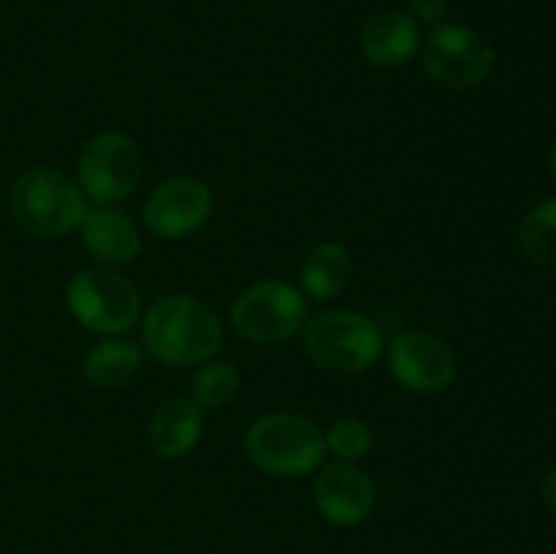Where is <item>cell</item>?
I'll use <instances>...</instances> for the list:
<instances>
[{"instance_id": "1", "label": "cell", "mask_w": 556, "mask_h": 554, "mask_svg": "<svg viewBox=\"0 0 556 554\" xmlns=\"http://www.w3.org/2000/svg\"><path fill=\"white\" fill-rule=\"evenodd\" d=\"M141 340L155 362L193 367L212 362L223 345V324L215 310L190 293H168L150 304L141 324Z\"/></svg>"}, {"instance_id": "2", "label": "cell", "mask_w": 556, "mask_h": 554, "mask_svg": "<svg viewBox=\"0 0 556 554\" xmlns=\"http://www.w3.org/2000/svg\"><path fill=\"white\" fill-rule=\"evenodd\" d=\"M11 212L33 237L58 239L81 226L87 201L74 179L58 168L38 166L20 174L11 188Z\"/></svg>"}, {"instance_id": "3", "label": "cell", "mask_w": 556, "mask_h": 554, "mask_svg": "<svg viewBox=\"0 0 556 554\" xmlns=\"http://www.w3.org/2000/svg\"><path fill=\"white\" fill-rule=\"evenodd\" d=\"M244 454L266 476L299 478L313 473L326 456L320 429L296 413H269L250 424Z\"/></svg>"}, {"instance_id": "4", "label": "cell", "mask_w": 556, "mask_h": 554, "mask_svg": "<svg viewBox=\"0 0 556 554\" xmlns=\"http://www.w3.org/2000/svg\"><path fill=\"white\" fill-rule=\"evenodd\" d=\"M304 348L320 369L356 375L383 353V331L372 318L353 310H324L304 324Z\"/></svg>"}, {"instance_id": "5", "label": "cell", "mask_w": 556, "mask_h": 554, "mask_svg": "<svg viewBox=\"0 0 556 554\" xmlns=\"http://www.w3.org/2000/svg\"><path fill=\"white\" fill-rule=\"evenodd\" d=\"M68 310L96 335H123L141 318V299L134 282L117 269L96 266L71 277Z\"/></svg>"}, {"instance_id": "6", "label": "cell", "mask_w": 556, "mask_h": 554, "mask_svg": "<svg viewBox=\"0 0 556 554\" xmlns=\"http://www.w3.org/2000/svg\"><path fill=\"white\" fill-rule=\"evenodd\" d=\"M307 318V302L286 280H261L239 293L231 307V324L244 340L277 345L296 335Z\"/></svg>"}, {"instance_id": "7", "label": "cell", "mask_w": 556, "mask_h": 554, "mask_svg": "<svg viewBox=\"0 0 556 554\" xmlns=\"http://www.w3.org/2000/svg\"><path fill=\"white\" fill-rule=\"evenodd\" d=\"M79 188L98 204H114L141 182L144 158L139 144L119 130L92 136L79 155Z\"/></svg>"}, {"instance_id": "8", "label": "cell", "mask_w": 556, "mask_h": 554, "mask_svg": "<svg viewBox=\"0 0 556 554\" xmlns=\"http://www.w3.org/2000/svg\"><path fill=\"white\" fill-rule=\"evenodd\" d=\"M424 68L440 87L472 90L483 85L494 71V49L472 27L445 22L429 33L424 47Z\"/></svg>"}, {"instance_id": "9", "label": "cell", "mask_w": 556, "mask_h": 554, "mask_svg": "<svg viewBox=\"0 0 556 554\" xmlns=\"http://www.w3.org/2000/svg\"><path fill=\"white\" fill-rule=\"evenodd\" d=\"M396 383L418 394H438L456 378V353L440 335L410 329L396 335L386 351Z\"/></svg>"}, {"instance_id": "10", "label": "cell", "mask_w": 556, "mask_h": 554, "mask_svg": "<svg viewBox=\"0 0 556 554\" xmlns=\"http://www.w3.org/2000/svg\"><path fill=\"white\" fill-rule=\"evenodd\" d=\"M212 190L199 177H168L144 201L147 228L157 239H182L199 231L212 215Z\"/></svg>"}, {"instance_id": "11", "label": "cell", "mask_w": 556, "mask_h": 554, "mask_svg": "<svg viewBox=\"0 0 556 554\" xmlns=\"http://www.w3.org/2000/svg\"><path fill=\"white\" fill-rule=\"evenodd\" d=\"M315 508L337 527H356L369 519L375 508V483L353 462H331L313 483Z\"/></svg>"}, {"instance_id": "12", "label": "cell", "mask_w": 556, "mask_h": 554, "mask_svg": "<svg viewBox=\"0 0 556 554\" xmlns=\"http://www.w3.org/2000/svg\"><path fill=\"white\" fill-rule=\"evenodd\" d=\"M81 244L101 266H125L139 255L141 231L134 217L112 204H98L87 210L81 221Z\"/></svg>"}, {"instance_id": "13", "label": "cell", "mask_w": 556, "mask_h": 554, "mask_svg": "<svg viewBox=\"0 0 556 554\" xmlns=\"http://www.w3.org/2000/svg\"><path fill=\"white\" fill-rule=\"evenodd\" d=\"M418 41L421 36H418L416 20L402 11H380V14L369 16L358 36L362 54L378 68L405 65L416 54Z\"/></svg>"}, {"instance_id": "14", "label": "cell", "mask_w": 556, "mask_h": 554, "mask_svg": "<svg viewBox=\"0 0 556 554\" xmlns=\"http://www.w3.org/2000/svg\"><path fill=\"white\" fill-rule=\"evenodd\" d=\"M204 413L190 396L161 402L150 418V445L161 459H182L199 445Z\"/></svg>"}, {"instance_id": "15", "label": "cell", "mask_w": 556, "mask_h": 554, "mask_svg": "<svg viewBox=\"0 0 556 554\" xmlns=\"http://www.w3.org/2000/svg\"><path fill=\"white\" fill-rule=\"evenodd\" d=\"M353 277V259L348 253L345 244L337 242H324L315 244L302 261V269H299V282H302V291L309 299H318V302H329L337 293H342L348 288Z\"/></svg>"}, {"instance_id": "16", "label": "cell", "mask_w": 556, "mask_h": 554, "mask_svg": "<svg viewBox=\"0 0 556 554\" xmlns=\"http://www.w3.org/2000/svg\"><path fill=\"white\" fill-rule=\"evenodd\" d=\"M141 367V348L123 337L98 342L85 358V380L92 389H123Z\"/></svg>"}, {"instance_id": "17", "label": "cell", "mask_w": 556, "mask_h": 554, "mask_svg": "<svg viewBox=\"0 0 556 554\" xmlns=\"http://www.w3.org/2000/svg\"><path fill=\"white\" fill-rule=\"evenodd\" d=\"M519 244L530 261L556 266V199L541 201L521 221Z\"/></svg>"}, {"instance_id": "18", "label": "cell", "mask_w": 556, "mask_h": 554, "mask_svg": "<svg viewBox=\"0 0 556 554\" xmlns=\"http://www.w3.org/2000/svg\"><path fill=\"white\" fill-rule=\"evenodd\" d=\"M242 375L231 362H204V367L193 378V396L190 400L201 411H220L239 394Z\"/></svg>"}, {"instance_id": "19", "label": "cell", "mask_w": 556, "mask_h": 554, "mask_svg": "<svg viewBox=\"0 0 556 554\" xmlns=\"http://www.w3.org/2000/svg\"><path fill=\"white\" fill-rule=\"evenodd\" d=\"M324 443L340 462H356L372 451V429L362 418H340L324 435Z\"/></svg>"}, {"instance_id": "20", "label": "cell", "mask_w": 556, "mask_h": 554, "mask_svg": "<svg viewBox=\"0 0 556 554\" xmlns=\"http://www.w3.org/2000/svg\"><path fill=\"white\" fill-rule=\"evenodd\" d=\"M410 11L427 25H440V20L448 14V0H410Z\"/></svg>"}, {"instance_id": "21", "label": "cell", "mask_w": 556, "mask_h": 554, "mask_svg": "<svg viewBox=\"0 0 556 554\" xmlns=\"http://www.w3.org/2000/svg\"><path fill=\"white\" fill-rule=\"evenodd\" d=\"M543 503H546V508L556 516V467L548 473L546 481H543Z\"/></svg>"}, {"instance_id": "22", "label": "cell", "mask_w": 556, "mask_h": 554, "mask_svg": "<svg viewBox=\"0 0 556 554\" xmlns=\"http://www.w3.org/2000/svg\"><path fill=\"white\" fill-rule=\"evenodd\" d=\"M548 168H552V179L556 182V144H554V150H552V163H548Z\"/></svg>"}]
</instances>
